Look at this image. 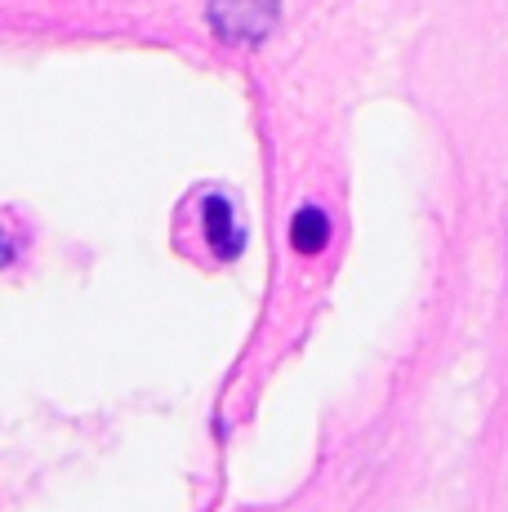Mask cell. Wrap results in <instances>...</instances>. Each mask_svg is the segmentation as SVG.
I'll use <instances>...</instances> for the list:
<instances>
[{"label":"cell","instance_id":"3957f363","mask_svg":"<svg viewBox=\"0 0 508 512\" xmlns=\"http://www.w3.org/2000/svg\"><path fill=\"white\" fill-rule=\"evenodd\" d=\"M205 236H210V245L223 254V259H232V254L241 250L237 214H232V205H228V201H219V196H214V201L205 205Z\"/></svg>","mask_w":508,"mask_h":512},{"label":"cell","instance_id":"6da1fadb","mask_svg":"<svg viewBox=\"0 0 508 512\" xmlns=\"http://www.w3.org/2000/svg\"><path fill=\"white\" fill-rule=\"evenodd\" d=\"M281 0H210V27L228 45H259L277 27Z\"/></svg>","mask_w":508,"mask_h":512},{"label":"cell","instance_id":"7a4b0ae2","mask_svg":"<svg viewBox=\"0 0 508 512\" xmlns=\"http://www.w3.org/2000/svg\"><path fill=\"white\" fill-rule=\"evenodd\" d=\"M290 245H295L299 254H321L330 245V219L326 210H317V205H304V210L290 219Z\"/></svg>","mask_w":508,"mask_h":512}]
</instances>
